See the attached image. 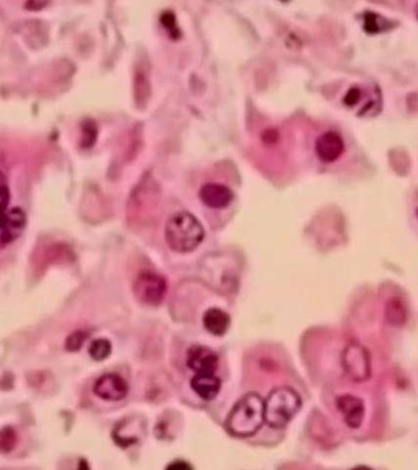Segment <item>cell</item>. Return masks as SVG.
<instances>
[{
    "label": "cell",
    "mask_w": 418,
    "mask_h": 470,
    "mask_svg": "<svg viewBox=\"0 0 418 470\" xmlns=\"http://www.w3.org/2000/svg\"><path fill=\"white\" fill-rule=\"evenodd\" d=\"M87 334L83 331L74 332L73 334H70L67 338L66 343H65V348L69 351L74 352L78 351L83 346L84 341H86Z\"/></svg>",
    "instance_id": "9a60e30c"
},
{
    "label": "cell",
    "mask_w": 418,
    "mask_h": 470,
    "mask_svg": "<svg viewBox=\"0 0 418 470\" xmlns=\"http://www.w3.org/2000/svg\"><path fill=\"white\" fill-rule=\"evenodd\" d=\"M315 151L323 162H336L345 152L344 140L337 132L327 131L316 140Z\"/></svg>",
    "instance_id": "ba28073f"
},
{
    "label": "cell",
    "mask_w": 418,
    "mask_h": 470,
    "mask_svg": "<svg viewBox=\"0 0 418 470\" xmlns=\"http://www.w3.org/2000/svg\"><path fill=\"white\" fill-rule=\"evenodd\" d=\"M200 200L211 209H224L233 200V192L228 186L219 183H207L199 191Z\"/></svg>",
    "instance_id": "9c48e42d"
},
{
    "label": "cell",
    "mask_w": 418,
    "mask_h": 470,
    "mask_svg": "<svg viewBox=\"0 0 418 470\" xmlns=\"http://www.w3.org/2000/svg\"><path fill=\"white\" fill-rule=\"evenodd\" d=\"M17 436L15 431L10 427L0 431V450L2 453H10L15 448Z\"/></svg>",
    "instance_id": "5bb4252c"
},
{
    "label": "cell",
    "mask_w": 418,
    "mask_h": 470,
    "mask_svg": "<svg viewBox=\"0 0 418 470\" xmlns=\"http://www.w3.org/2000/svg\"><path fill=\"white\" fill-rule=\"evenodd\" d=\"M93 391L96 397L103 401H120L127 397L129 386L120 375L108 373L96 380Z\"/></svg>",
    "instance_id": "8992f818"
},
{
    "label": "cell",
    "mask_w": 418,
    "mask_h": 470,
    "mask_svg": "<svg viewBox=\"0 0 418 470\" xmlns=\"http://www.w3.org/2000/svg\"><path fill=\"white\" fill-rule=\"evenodd\" d=\"M360 98H361V91L356 87H352L349 90L347 94H345L344 101L347 106H354L359 103Z\"/></svg>",
    "instance_id": "ac0fdd59"
},
{
    "label": "cell",
    "mask_w": 418,
    "mask_h": 470,
    "mask_svg": "<svg viewBox=\"0 0 418 470\" xmlns=\"http://www.w3.org/2000/svg\"><path fill=\"white\" fill-rule=\"evenodd\" d=\"M342 360L345 371L354 381L363 382L371 376L370 355L359 343H352L345 348Z\"/></svg>",
    "instance_id": "5b68a950"
},
{
    "label": "cell",
    "mask_w": 418,
    "mask_h": 470,
    "mask_svg": "<svg viewBox=\"0 0 418 470\" xmlns=\"http://www.w3.org/2000/svg\"><path fill=\"white\" fill-rule=\"evenodd\" d=\"M89 353L95 361H103L110 355L111 343L106 339H98L91 343Z\"/></svg>",
    "instance_id": "4fadbf2b"
},
{
    "label": "cell",
    "mask_w": 418,
    "mask_h": 470,
    "mask_svg": "<svg viewBox=\"0 0 418 470\" xmlns=\"http://www.w3.org/2000/svg\"><path fill=\"white\" fill-rule=\"evenodd\" d=\"M264 421V401L256 392H248L231 409L226 428L236 437L247 438L255 435Z\"/></svg>",
    "instance_id": "6da1fadb"
},
{
    "label": "cell",
    "mask_w": 418,
    "mask_h": 470,
    "mask_svg": "<svg viewBox=\"0 0 418 470\" xmlns=\"http://www.w3.org/2000/svg\"><path fill=\"white\" fill-rule=\"evenodd\" d=\"M186 362L197 374H215L219 367V356L207 346L195 345L188 350Z\"/></svg>",
    "instance_id": "52a82bcc"
},
{
    "label": "cell",
    "mask_w": 418,
    "mask_h": 470,
    "mask_svg": "<svg viewBox=\"0 0 418 470\" xmlns=\"http://www.w3.org/2000/svg\"><path fill=\"white\" fill-rule=\"evenodd\" d=\"M192 469L193 467L188 462H185V460H175V462H171L166 467V469L171 470H190Z\"/></svg>",
    "instance_id": "ffe728a7"
},
{
    "label": "cell",
    "mask_w": 418,
    "mask_h": 470,
    "mask_svg": "<svg viewBox=\"0 0 418 470\" xmlns=\"http://www.w3.org/2000/svg\"><path fill=\"white\" fill-rule=\"evenodd\" d=\"M164 234L171 250L187 253L202 243L205 230L194 215L188 212H178L166 222Z\"/></svg>",
    "instance_id": "7a4b0ae2"
},
{
    "label": "cell",
    "mask_w": 418,
    "mask_h": 470,
    "mask_svg": "<svg viewBox=\"0 0 418 470\" xmlns=\"http://www.w3.org/2000/svg\"><path fill=\"white\" fill-rule=\"evenodd\" d=\"M337 408L344 416L345 422L350 428H359L366 414L363 401L352 394H344L337 399Z\"/></svg>",
    "instance_id": "30bf717a"
},
{
    "label": "cell",
    "mask_w": 418,
    "mask_h": 470,
    "mask_svg": "<svg viewBox=\"0 0 418 470\" xmlns=\"http://www.w3.org/2000/svg\"><path fill=\"white\" fill-rule=\"evenodd\" d=\"M86 146H92L94 142L96 140V130L94 124H87V131H86Z\"/></svg>",
    "instance_id": "d6986e66"
},
{
    "label": "cell",
    "mask_w": 418,
    "mask_h": 470,
    "mask_svg": "<svg viewBox=\"0 0 418 470\" xmlns=\"http://www.w3.org/2000/svg\"><path fill=\"white\" fill-rule=\"evenodd\" d=\"M191 387L204 401H212L221 391L222 382L215 374H197L191 380Z\"/></svg>",
    "instance_id": "8fae6325"
},
{
    "label": "cell",
    "mask_w": 418,
    "mask_h": 470,
    "mask_svg": "<svg viewBox=\"0 0 418 470\" xmlns=\"http://www.w3.org/2000/svg\"><path fill=\"white\" fill-rule=\"evenodd\" d=\"M301 397L291 387L273 390L264 401V420L270 427H286L301 411Z\"/></svg>",
    "instance_id": "3957f363"
},
{
    "label": "cell",
    "mask_w": 418,
    "mask_h": 470,
    "mask_svg": "<svg viewBox=\"0 0 418 470\" xmlns=\"http://www.w3.org/2000/svg\"><path fill=\"white\" fill-rule=\"evenodd\" d=\"M379 17L374 13H367L366 15V23L364 29L367 33L376 34L380 31V24L378 22Z\"/></svg>",
    "instance_id": "e0dca14e"
},
{
    "label": "cell",
    "mask_w": 418,
    "mask_h": 470,
    "mask_svg": "<svg viewBox=\"0 0 418 470\" xmlns=\"http://www.w3.org/2000/svg\"><path fill=\"white\" fill-rule=\"evenodd\" d=\"M168 292V283L164 277L153 272H142L133 285V293L141 304L158 306Z\"/></svg>",
    "instance_id": "277c9868"
},
{
    "label": "cell",
    "mask_w": 418,
    "mask_h": 470,
    "mask_svg": "<svg viewBox=\"0 0 418 470\" xmlns=\"http://www.w3.org/2000/svg\"><path fill=\"white\" fill-rule=\"evenodd\" d=\"M203 324L207 331L214 336H222L229 331L231 317L219 308H211L205 312Z\"/></svg>",
    "instance_id": "7c38bea8"
},
{
    "label": "cell",
    "mask_w": 418,
    "mask_h": 470,
    "mask_svg": "<svg viewBox=\"0 0 418 470\" xmlns=\"http://www.w3.org/2000/svg\"><path fill=\"white\" fill-rule=\"evenodd\" d=\"M161 23L166 27V30L170 33L171 37L178 38L180 37V31L176 29L175 17L171 12H166L161 17Z\"/></svg>",
    "instance_id": "2e32d148"
}]
</instances>
